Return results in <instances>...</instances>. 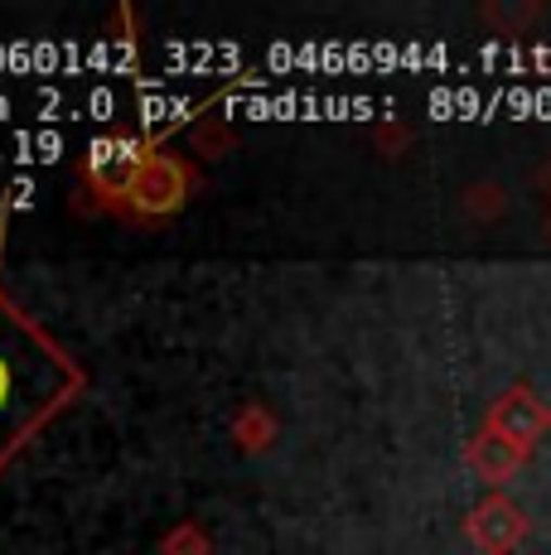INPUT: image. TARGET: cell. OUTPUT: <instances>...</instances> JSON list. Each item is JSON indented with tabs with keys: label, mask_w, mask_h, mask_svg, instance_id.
<instances>
[{
	"label": "cell",
	"mask_w": 551,
	"mask_h": 555,
	"mask_svg": "<svg viewBox=\"0 0 551 555\" xmlns=\"http://www.w3.org/2000/svg\"><path fill=\"white\" fill-rule=\"evenodd\" d=\"M494 430L503 435V440H533V435L542 430V411H537V405L527 401V391H513L508 401H498V411H494Z\"/></svg>",
	"instance_id": "5b68a950"
},
{
	"label": "cell",
	"mask_w": 551,
	"mask_h": 555,
	"mask_svg": "<svg viewBox=\"0 0 551 555\" xmlns=\"http://www.w3.org/2000/svg\"><path fill=\"white\" fill-rule=\"evenodd\" d=\"M198 194V165L175 151H155L141 165V175L131 179L121 198V212L116 218L126 222H165L175 212H184V203Z\"/></svg>",
	"instance_id": "6da1fadb"
},
{
	"label": "cell",
	"mask_w": 551,
	"mask_h": 555,
	"mask_svg": "<svg viewBox=\"0 0 551 555\" xmlns=\"http://www.w3.org/2000/svg\"><path fill=\"white\" fill-rule=\"evenodd\" d=\"M228 145H232V131H222V126H204V131H194V151L198 155L228 151Z\"/></svg>",
	"instance_id": "ba28073f"
},
{
	"label": "cell",
	"mask_w": 551,
	"mask_h": 555,
	"mask_svg": "<svg viewBox=\"0 0 551 555\" xmlns=\"http://www.w3.org/2000/svg\"><path fill=\"white\" fill-rule=\"evenodd\" d=\"M470 459H474V468H479L484 478H508L517 468V444H508L498 430H489L484 440H474Z\"/></svg>",
	"instance_id": "8992f818"
},
{
	"label": "cell",
	"mask_w": 551,
	"mask_h": 555,
	"mask_svg": "<svg viewBox=\"0 0 551 555\" xmlns=\"http://www.w3.org/2000/svg\"><path fill=\"white\" fill-rule=\"evenodd\" d=\"M155 155V141H141L131 131H112V135H98L82 155L78 175H82V189L98 198V208L107 212H121V198L131 189V179L141 175V165Z\"/></svg>",
	"instance_id": "7a4b0ae2"
},
{
	"label": "cell",
	"mask_w": 551,
	"mask_h": 555,
	"mask_svg": "<svg viewBox=\"0 0 551 555\" xmlns=\"http://www.w3.org/2000/svg\"><path fill=\"white\" fill-rule=\"evenodd\" d=\"M0 305H5V295H0ZM10 401H15V367H10V358L0 353V415L10 411Z\"/></svg>",
	"instance_id": "9c48e42d"
},
{
	"label": "cell",
	"mask_w": 551,
	"mask_h": 555,
	"mask_svg": "<svg viewBox=\"0 0 551 555\" xmlns=\"http://www.w3.org/2000/svg\"><path fill=\"white\" fill-rule=\"evenodd\" d=\"M232 444H238L242 454H261L267 444H276V415L261 401L242 405V411L232 415Z\"/></svg>",
	"instance_id": "277c9868"
},
{
	"label": "cell",
	"mask_w": 551,
	"mask_h": 555,
	"mask_svg": "<svg viewBox=\"0 0 551 555\" xmlns=\"http://www.w3.org/2000/svg\"><path fill=\"white\" fill-rule=\"evenodd\" d=\"M161 555H214V541H208V531L198 521H179V527L165 531Z\"/></svg>",
	"instance_id": "52a82bcc"
},
{
	"label": "cell",
	"mask_w": 551,
	"mask_h": 555,
	"mask_svg": "<svg viewBox=\"0 0 551 555\" xmlns=\"http://www.w3.org/2000/svg\"><path fill=\"white\" fill-rule=\"evenodd\" d=\"M517 537H523V517H517V512L508 507L503 498H489L484 507H474V517H470V541H474V546H479L484 555L513 551Z\"/></svg>",
	"instance_id": "3957f363"
}]
</instances>
